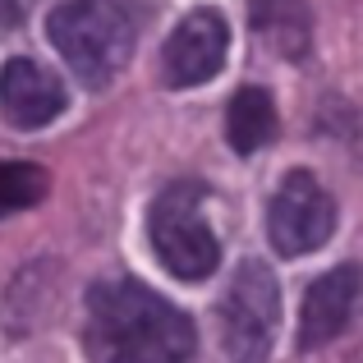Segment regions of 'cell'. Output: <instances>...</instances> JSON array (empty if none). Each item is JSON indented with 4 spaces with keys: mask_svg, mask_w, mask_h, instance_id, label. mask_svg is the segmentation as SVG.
<instances>
[{
    "mask_svg": "<svg viewBox=\"0 0 363 363\" xmlns=\"http://www.w3.org/2000/svg\"><path fill=\"white\" fill-rule=\"evenodd\" d=\"M83 340L92 363H189L198 345L194 322L129 276L88 290Z\"/></svg>",
    "mask_w": 363,
    "mask_h": 363,
    "instance_id": "obj_1",
    "label": "cell"
},
{
    "mask_svg": "<svg viewBox=\"0 0 363 363\" xmlns=\"http://www.w3.org/2000/svg\"><path fill=\"white\" fill-rule=\"evenodd\" d=\"M248 23L285 60H303L313 46L308 0H248Z\"/></svg>",
    "mask_w": 363,
    "mask_h": 363,
    "instance_id": "obj_9",
    "label": "cell"
},
{
    "mask_svg": "<svg viewBox=\"0 0 363 363\" xmlns=\"http://www.w3.org/2000/svg\"><path fill=\"white\" fill-rule=\"evenodd\" d=\"M225 138L230 147L248 157V152H262L267 143L276 138V101L267 88H240L230 97V111H225Z\"/></svg>",
    "mask_w": 363,
    "mask_h": 363,
    "instance_id": "obj_10",
    "label": "cell"
},
{
    "mask_svg": "<svg viewBox=\"0 0 363 363\" xmlns=\"http://www.w3.org/2000/svg\"><path fill=\"white\" fill-rule=\"evenodd\" d=\"M281 318V290L262 262H240L221 299V345L230 363H262Z\"/></svg>",
    "mask_w": 363,
    "mask_h": 363,
    "instance_id": "obj_4",
    "label": "cell"
},
{
    "mask_svg": "<svg viewBox=\"0 0 363 363\" xmlns=\"http://www.w3.org/2000/svg\"><path fill=\"white\" fill-rule=\"evenodd\" d=\"M147 240L157 262L166 267L175 281H203L221 262V244H216L212 225L203 221V184H170L157 194L147 212Z\"/></svg>",
    "mask_w": 363,
    "mask_h": 363,
    "instance_id": "obj_3",
    "label": "cell"
},
{
    "mask_svg": "<svg viewBox=\"0 0 363 363\" xmlns=\"http://www.w3.org/2000/svg\"><path fill=\"white\" fill-rule=\"evenodd\" d=\"M46 198V170L28 166V161H5L0 166V216L37 207Z\"/></svg>",
    "mask_w": 363,
    "mask_h": 363,
    "instance_id": "obj_11",
    "label": "cell"
},
{
    "mask_svg": "<svg viewBox=\"0 0 363 363\" xmlns=\"http://www.w3.org/2000/svg\"><path fill=\"white\" fill-rule=\"evenodd\" d=\"M65 83L55 79L46 65L28 60V55H14V60L0 65V111H5L9 124L18 129H42L65 111Z\"/></svg>",
    "mask_w": 363,
    "mask_h": 363,
    "instance_id": "obj_8",
    "label": "cell"
},
{
    "mask_svg": "<svg viewBox=\"0 0 363 363\" xmlns=\"http://www.w3.org/2000/svg\"><path fill=\"white\" fill-rule=\"evenodd\" d=\"M225 51H230V23L221 9H189L161 46V79L170 88H198L221 74Z\"/></svg>",
    "mask_w": 363,
    "mask_h": 363,
    "instance_id": "obj_6",
    "label": "cell"
},
{
    "mask_svg": "<svg viewBox=\"0 0 363 363\" xmlns=\"http://www.w3.org/2000/svg\"><path fill=\"white\" fill-rule=\"evenodd\" d=\"M336 230V203L331 194L308 175V170H290L276 184L272 203H267V240L281 257H303L322 248Z\"/></svg>",
    "mask_w": 363,
    "mask_h": 363,
    "instance_id": "obj_5",
    "label": "cell"
},
{
    "mask_svg": "<svg viewBox=\"0 0 363 363\" xmlns=\"http://www.w3.org/2000/svg\"><path fill=\"white\" fill-rule=\"evenodd\" d=\"M359 294H363V267L340 262V267H331V272H322L318 281L308 285V294H303L299 345L318 350V345H327V340H336L340 331L350 327V318H354Z\"/></svg>",
    "mask_w": 363,
    "mask_h": 363,
    "instance_id": "obj_7",
    "label": "cell"
},
{
    "mask_svg": "<svg viewBox=\"0 0 363 363\" xmlns=\"http://www.w3.org/2000/svg\"><path fill=\"white\" fill-rule=\"evenodd\" d=\"M46 37L83 88H106L133 55V23L116 0H65L46 18Z\"/></svg>",
    "mask_w": 363,
    "mask_h": 363,
    "instance_id": "obj_2",
    "label": "cell"
}]
</instances>
